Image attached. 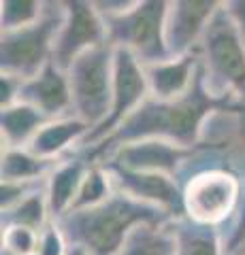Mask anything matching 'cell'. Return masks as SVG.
<instances>
[{"label": "cell", "mask_w": 245, "mask_h": 255, "mask_svg": "<svg viewBox=\"0 0 245 255\" xmlns=\"http://www.w3.org/2000/svg\"><path fill=\"white\" fill-rule=\"evenodd\" d=\"M192 155L194 147L186 149L167 140H139L132 142V145L120 147L105 162H115L124 168L139 172H160L177 181Z\"/></svg>", "instance_id": "obj_12"}, {"label": "cell", "mask_w": 245, "mask_h": 255, "mask_svg": "<svg viewBox=\"0 0 245 255\" xmlns=\"http://www.w3.org/2000/svg\"><path fill=\"white\" fill-rule=\"evenodd\" d=\"M45 181H2L0 183V211H9L23 202L28 196L45 189Z\"/></svg>", "instance_id": "obj_26"}, {"label": "cell", "mask_w": 245, "mask_h": 255, "mask_svg": "<svg viewBox=\"0 0 245 255\" xmlns=\"http://www.w3.org/2000/svg\"><path fill=\"white\" fill-rule=\"evenodd\" d=\"M49 122V117H45L41 111H36L26 102H17L13 107L2 109V115H0L2 147L28 149L30 142L36 138V134Z\"/></svg>", "instance_id": "obj_17"}, {"label": "cell", "mask_w": 245, "mask_h": 255, "mask_svg": "<svg viewBox=\"0 0 245 255\" xmlns=\"http://www.w3.org/2000/svg\"><path fill=\"white\" fill-rule=\"evenodd\" d=\"M173 217L126 194H115L92 209H75L56 219L68 247L90 255H117L130 232L145 223H171Z\"/></svg>", "instance_id": "obj_2"}, {"label": "cell", "mask_w": 245, "mask_h": 255, "mask_svg": "<svg viewBox=\"0 0 245 255\" xmlns=\"http://www.w3.org/2000/svg\"><path fill=\"white\" fill-rule=\"evenodd\" d=\"M64 23L53 47V64L66 73L68 66L79 55L94 49V47L107 45V26L96 4L85 0H70L64 2Z\"/></svg>", "instance_id": "obj_9"}, {"label": "cell", "mask_w": 245, "mask_h": 255, "mask_svg": "<svg viewBox=\"0 0 245 255\" xmlns=\"http://www.w3.org/2000/svg\"><path fill=\"white\" fill-rule=\"evenodd\" d=\"M228 15H231V19L237 23V28L243 34L245 38V2L243 0H237V2H224Z\"/></svg>", "instance_id": "obj_29"}, {"label": "cell", "mask_w": 245, "mask_h": 255, "mask_svg": "<svg viewBox=\"0 0 245 255\" xmlns=\"http://www.w3.org/2000/svg\"><path fill=\"white\" fill-rule=\"evenodd\" d=\"M88 132H90V126L83 124L81 119H77L75 115L51 119L36 134V138L30 142L28 149L38 157L62 159L70 153H75L79 145H81V140L88 136Z\"/></svg>", "instance_id": "obj_16"}, {"label": "cell", "mask_w": 245, "mask_h": 255, "mask_svg": "<svg viewBox=\"0 0 245 255\" xmlns=\"http://www.w3.org/2000/svg\"><path fill=\"white\" fill-rule=\"evenodd\" d=\"M73 115L98 128L111 111L113 98V47L100 45L81 53L66 70Z\"/></svg>", "instance_id": "obj_6"}, {"label": "cell", "mask_w": 245, "mask_h": 255, "mask_svg": "<svg viewBox=\"0 0 245 255\" xmlns=\"http://www.w3.org/2000/svg\"><path fill=\"white\" fill-rule=\"evenodd\" d=\"M171 223H145L134 228L117 255H175Z\"/></svg>", "instance_id": "obj_20"}, {"label": "cell", "mask_w": 245, "mask_h": 255, "mask_svg": "<svg viewBox=\"0 0 245 255\" xmlns=\"http://www.w3.org/2000/svg\"><path fill=\"white\" fill-rule=\"evenodd\" d=\"M60 159H45L34 155L30 149L2 147L0 174L2 181H45Z\"/></svg>", "instance_id": "obj_19"}, {"label": "cell", "mask_w": 245, "mask_h": 255, "mask_svg": "<svg viewBox=\"0 0 245 255\" xmlns=\"http://www.w3.org/2000/svg\"><path fill=\"white\" fill-rule=\"evenodd\" d=\"M175 255H226L218 228L199 226L188 217L173 219Z\"/></svg>", "instance_id": "obj_18"}, {"label": "cell", "mask_w": 245, "mask_h": 255, "mask_svg": "<svg viewBox=\"0 0 245 255\" xmlns=\"http://www.w3.org/2000/svg\"><path fill=\"white\" fill-rule=\"evenodd\" d=\"M51 221L53 219H51V213H49V204H47L45 189L28 196L26 200L19 202L17 206H13V209L2 211V217H0L2 228L21 226V228L36 230V232H43Z\"/></svg>", "instance_id": "obj_21"}, {"label": "cell", "mask_w": 245, "mask_h": 255, "mask_svg": "<svg viewBox=\"0 0 245 255\" xmlns=\"http://www.w3.org/2000/svg\"><path fill=\"white\" fill-rule=\"evenodd\" d=\"M181 189H184V217L199 226L222 230L237 213L243 181L231 170L209 168L192 174Z\"/></svg>", "instance_id": "obj_7"}, {"label": "cell", "mask_w": 245, "mask_h": 255, "mask_svg": "<svg viewBox=\"0 0 245 255\" xmlns=\"http://www.w3.org/2000/svg\"><path fill=\"white\" fill-rule=\"evenodd\" d=\"M0 255H13V253H6V251H0Z\"/></svg>", "instance_id": "obj_32"}, {"label": "cell", "mask_w": 245, "mask_h": 255, "mask_svg": "<svg viewBox=\"0 0 245 255\" xmlns=\"http://www.w3.org/2000/svg\"><path fill=\"white\" fill-rule=\"evenodd\" d=\"M64 2H45V11L38 21L13 32H2L0 70L30 79L53 62V47L64 23Z\"/></svg>", "instance_id": "obj_5"}, {"label": "cell", "mask_w": 245, "mask_h": 255, "mask_svg": "<svg viewBox=\"0 0 245 255\" xmlns=\"http://www.w3.org/2000/svg\"><path fill=\"white\" fill-rule=\"evenodd\" d=\"M102 166L113 181L115 191L134 198V200L156 206L171 215L173 219L184 217V189L179 183L160 172H139L115 162H102Z\"/></svg>", "instance_id": "obj_10"}, {"label": "cell", "mask_w": 245, "mask_h": 255, "mask_svg": "<svg viewBox=\"0 0 245 255\" xmlns=\"http://www.w3.org/2000/svg\"><path fill=\"white\" fill-rule=\"evenodd\" d=\"M19 102L34 107L49 119L73 115V102H70V87L66 73L58 68L53 62H49L38 75L23 81Z\"/></svg>", "instance_id": "obj_13"}, {"label": "cell", "mask_w": 245, "mask_h": 255, "mask_svg": "<svg viewBox=\"0 0 245 255\" xmlns=\"http://www.w3.org/2000/svg\"><path fill=\"white\" fill-rule=\"evenodd\" d=\"M23 81H26V79L15 77V75H6V73L0 75V92H2V96H0V105H2V109L13 107L19 102Z\"/></svg>", "instance_id": "obj_28"}, {"label": "cell", "mask_w": 245, "mask_h": 255, "mask_svg": "<svg viewBox=\"0 0 245 255\" xmlns=\"http://www.w3.org/2000/svg\"><path fill=\"white\" fill-rule=\"evenodd\" d=\"M68 243L62 230L58 228L56 221H51L43 232H41V243H38V253L36 255H68Z\"/></svg>", "instance_id": "obj_27"}, {"label": "cell", "mask_w": 245, "mask_h": 255, "mask_svg": "<svg viewBox=\"0 0 245 255\" xmlns=\"http://www.w3.org/2000/svg\"><path fill=\"white\" fill-rule=\"evenodd\" d=\"M41 232L21 226L2 228V251L13 255H36Z\"/></svg>", "instance_id": "obj_24"}, {"label": "cell", "mask_w": 245, "mask_h": 255, "mask_svg": "<svg viewBox=\"0 0 245 255\" xmlns=\"http://www.w3.org/2000/svg\"><path fill=\"white\" fill-rule=\"evenodd\" d=\"M149 98V87L145 77V66L141 64L132 53L126 49L113 47V98H111V111L107 119L98 128L88 132V136L81 140L77 151H85L96 147L107 136L120 128L134 111Z\"/></svg>", "instance_id": "obj_8"}, {"label": "cell", "mask_w": 245, "mask_h": 255, "mask_svg": "<svg viewBox=\"0 0 245 255\" xmlns=\"http://www.w3.org/2000/svg\"><path fill=\"white\" fill-rule=\"evenodd\" d=\"M68 255H90V253H85L83 249H79V247H70V249H68Z\"/></svg>", "instance_id": "obj_30"}, {"label": "cell", "mask_w": 245, "mask_h": 255, "mask_svg": "<svg viewBox=\"0 0 245 255\" xmlns=\"http://www.w3.org/2000/svg\"><path fill=\"white\" fill-rule=\"evenodd\" d=\"M235 107L231 100H220L209 94L203 79V70L194 79L190 92L175 100L149 98L141 105L117 130L96 147L77 151L90 164H100L120 147L139 140H167L173 145L192 149L199 145L205 122L220 109Z\"/></svg>", "instance_id": "obj_1"}, {"label": "cell", "mask_w": 245, "mask_h": 255, "mask_svg": "<svg viewBox=\"0 0 245 255\" xmlns=\"http://www.w3.org/2000/svg\"><path fill=\"white\" fill-rule=\"evenodd\" d=\"M115 194V187H113V181L109 177V172L102 168L98 164H92L88 174L79 187V194L73 202V209H92V206H98L105 200H109Z\"/></svg>", "instance_id": "obj_22"}, {"label": "cell", "mask_w": 245, "mask_h": 255, "mask_svg": "<svg viewBox=\"0 0 245 255\" xmlns=\"http://www.w3.org/2000/svg\"><path fill=\"white\" fill-rule=\"evenodd\" d=\"M201 70L209 94L245 109V38L224 2L211 17L199 45Z\"/></svg>", "instance_id": "obj_3"}, {"label": "cell", "mask_w": 245, "mask_h": 255, "mask_svg": "<svg viewBox=\"0 0 245 255\" xmlns=\"http://www.w3.org/2000/svg\"><path fill=\"white\" fill-rule=\"evenodd\" d=\"M220 236H222V247L226 255H235L245 245V181H243L241 200H239V206H237V213L220 230Z\"/></svg>", "instance_id": "obj_25"}, {"label": "cell", "mask_w": 245, "mask_h": 255, "mask_svg": "<svg viewBox=\"0 0 245 255\" xmlns=\"http://www.w3.org/2000/svg\"><path fill=\"white\" fill-rule=\"evenodd\" d=\"M90 162L81 153H70L60 159V164L51 170L47 177L45 194H47V204H49L51 219L56 221L62 215H66L73 209V202L79 194V187L90 170Z\"/></svg>", "instance_id": "obj_15"}, {"label": "cell", "mask_w": 245, "mask_h": 255, "mask_svg": "<svg viewBox=\"0 0 245 255\" xmlns=\"http://www.w3.org/2000/svg\"><path fill=\"white\" fill-rule=\"evenodd\" d=\"M201 68L199 51L184 58H169L145 66L149 96L156 100H175L190 92Z\"/></svg>", "instance_id": "obj_14"}, {"label": "cell", "mask_w": 245, "mask_h": 255, "mask_svg": "<svg viewBox=\"0 0 245 255\" xmlns=\"http://www.w3.org/2000/svg\"><path fill=\"white\" fill-rule=\"evenodd\" d=\"M222 2L213 0H177L169 2L164 21V41L171 58L196 53L211 17Z\"/></svg>", "instance_id": "obj_11"}, {"label": "cell", "mask_w": 245, "mask_h": 255, "mask_svg": "<svg viewBox=\"0 0 245 255\" xmlns=\"http://www.w3.org/2000/svg\"><path fill=\"white\" fill-rule=\"evenodd\" d=\"M45 2L41 0H4L0 4V28L2 32H13L26 28L41 19Z\"/></svg>", "instance_id": "obj_23"}, {"label": "cell", "mask_w": 245, "mask_h": 255, "mask_svg": "<svg viewBox=\"0 0 245 255\" xmlns=\"http://www.w3.org/2000/svg\"><path fill=\"white\" fill-rule=\"evenodd\" d=\"M169 2L162 0H132L124 11L105 15L109 45L132 53L143 66L169 60L164 41V21Z\"/></svg>", "instance_id": "obj_4"}, {"label": "cell", "mask_w": 245, "mask_h": 255, "mask_svg": "<svg viewBox=\"0 0 245 255\" xmlns=\"http://www.w3.org/2000/svg\"><path fill=\"white\" fill-rule=\"evenodd\" d=\"M235 255H245V245H243V247H241V249H239V251H237Z\"/></svg>", "instance_id": "obj_31"}]
</instances>
